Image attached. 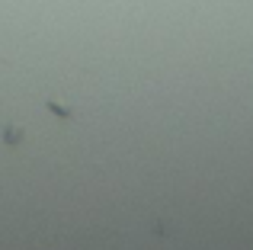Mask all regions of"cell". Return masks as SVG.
<instances>
[{
  "label": "cell",
  "mask_w": 253,
  "mask_h": 250,
  "mask_svg": "<svg viewBox=\"0 0 253 250\" xmlns=\"http://www.w3.org/2000/svg\"><path fill=\"white\" fill-rule=\"evenodd\" d=\"M23 138H26V131L19 128V125H6V131H3V141L6 144H19Z\"/></svg>",
  "instance_id": "obj_1"
},
{
  "label": "cell",
  "mask_w": 253,
  "mask_h": 250,
  "mask_svg": "<svg viewBox=\"0 0 253 250\" xmlns=\"http://www.w3.org/2000/svg\"><path fill=\"white\" fill-rule=\"evenodd\" d=\"M48 109H51V113H58V116H64V119H71V116H74V109H68L64 103H55V100L48 103Z\"/></svg>",
  "instance_id": "obj_2"
}]
</instances>
